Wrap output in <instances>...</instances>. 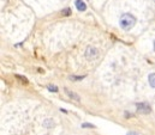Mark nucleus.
Instances as JSON below:
<instances>
[{"label": "nucleus", "mask_w": 155, "mask_h": 135, "mask_svg": "<svg viewBox=\"0 0 155 135\" xmlns=\"http://www.w3.org/2000/svg\"><path fill=\"white\" fill-rule=\"evenodd\" d=\"M136 23V18L131 14V13H125L120 17V20H119V24L120 27L124 29V30H130Z\"/></svg>", "instance_id": "f257e3e1"}, {"label": "nucleus", "mask_w": 155, "mask_h": 135, "mask_svg": "<svg viewBox=\"0 0 155 135\" xmlns=\"http://www.w3.org/2000/svg\"><path fill=\"white\" fill-rule=\"evenodd\" d=\"M137 111H140L142 114H148V112H150V106L146 103H138L137 104Z\"/></svg>", "instance_id": "f03ea898"}, {"label": "nucleus", "mask_w": 155, "mask_h": 135, "mask_svg": "<svg viewBox=\"0 0 155 135\" xmlns=\"http://www.w3.org/2000/svg\"><path fill=\"white\" fill-rule=\"evenodd\" d=\"M97 55V50L94 48H88L87 49V58H94Z\"/></svg>", "instance_id": "7ed1b4c3"}, {"label": "nucleus", "mask_w": 155, "mask_h": 135, "mask_svg": "<svg viewBox=\"0 0 155 135\" xmlns=\"http://www.w3.org/2000/svg\"><path fill=\"white\" fill-rule=\"evenodd\" d=\"M76 7H77V10L79 11H85V8H87V6H85V4L82 1V0H76Z\"/></svg>", "instance_id": "20e7f679"}, {"label": "nucleus", "mask_w": 155, "mask_h": 135, "mask_svg": "<svg viewBox=\"0 0 155 135\" xmlns=\"http://www.w3.org/2000/svg\"><path fill=\"white\" fill-rule=\"evenodd\" d=\"M148 81H149V84H150L152 87H155V73L149 74V77H148Z\"/></svg>", "instance_id": "39448f33"}, {"label": "nucleus", "mask_w": 155, "mask_h": 135, "mask_svg": "<svg viewBox=\"0 0 155 135\" xmlns=\"http://www.w3.org/2000/svg\"><path fill=\"white\" fill-rule=\"evenodd\" d=\"M65 91H66V93H68L69 96H71V97H74V99H76V101H78V99H79V97H77V96H76V95H75L74 92H70L69 90H65Z\"/></svg>", "instance_id": "423d86ee"}, {"label": "nucleus", "mask_w": 155, "mask_h": 135, "mask_svg": "<svg viewBox=\"0 0 155 135\" xmlns=\"http://www.w3.org/2000/svg\"><path fill=\"white\" fill-rule=\"evenodd\" d=\"M48 90H49V91H53V92H57V91H58L55 86H48Z\"/></svg>", "instance_id": "0eeeda50"}, {"label": "nucleus", "mask_w": 155, "mask_h": 135, "mask_svg": "<svg viewBox=\"0 0 155 135\" xmlns=\"http://www.w3.org/2000/svg\"><path fill=\"white\" fill-rule=\"evenodd\" d=\"M64 12H65L64 14H66V16H68V14H71V10H70V8H68V10H65Z\"/></svg>", "instance_id": "6e6552de"}, {"label": "nucleus", "mask_w": 155, "mask_h": 135, "mask_svg": "<svg viewBox=\"0 0 155 135\" xmlns=\"http://www.w3.org/2000/svg\"><path fill=\"white\" fill-rule=\"evenodd\" d=\"M127 135H138L137 133H134V132H130V133H127Z\"/></svg>", "instance_id": "1a4fd4ad"}, {"label": "nucleus", "mask_w": 155, "mask_h": 135, "mask_svg": "<svg viewBox=\"0 0 155 135\" xmlns=\"http://www.w3.org/2000/svg\"><path fill=\"white\" fill-rule=\"evenodd\" d=\"M83 127H94V126H91V124H83Z\"/></svg>", "instance_id": "9d476101"}, {"label": "nucleus", "mask_w": 155, "mask_h": 135, "mask_svg": "<svg viewBox=\"0 0 155 135\" xmlns=\"http://www.w3.org/2000/svg\"><path fill=\"white\" fill-rule=\"evenodd\" d=\"M154 50H155V41H154Z\"/></svg>", "instance_id": "9b49d317"}]
</instances>
